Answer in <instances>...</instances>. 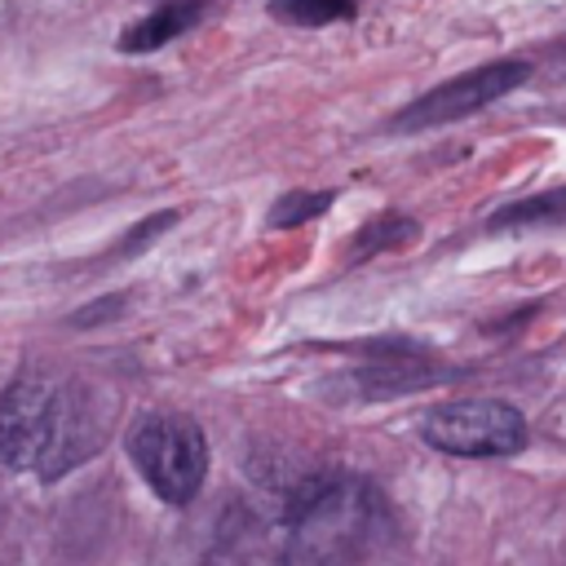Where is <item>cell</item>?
Wrapping results in <instances>:
<instances>
[{"instance_id":"cell-4","label":"cell","mask_w":566,"mask_h":566,"mask_svg":"<svg viewBox=\"0 0 566 566\" xmlns=\"http://www.w3.org/2000/svg\"><path fill=\"white\" fill-rule=\"evenodd\" d=\"M62 385L66 380L44 371H22L9 380V389L0 394V464L4 469H40L53 442Z\"/></svg>"},{"instance_id":"cell-2","label":"cell","mask_w":566,"mask_h":566,"mask_svg":"<svg viewBox=\"0 0 566 566\" xmlns=\"http://www.w3.org/2000/svg\"><path fill=\"white\" fill-rule=\"evenodd\" d=\"M128 455L142 482L168 504H190L208 478V438L190 416H142L128 433Z\"/></svg>"},{"instance_id":"cell-10","label":"cell","mask_w":566,"mask_h":566,"mask_svg":"<svg viewBox=\"0 0 566 566\" xmlns=\"http://www.w3.org/2000/svg\"><path fill=\"white\" fill-rule=\"evenodd\" d=\"M270 13L292 27H327L358 13V0H270Z\"/></svg>"},{"instance_id":"cell-11","label":"cell","mask_w":566,"mask_h":566,"mask_svg":"<svg viewBox=\"0 0 566 566\" xmlns=\"http://www.w3.org/2000/svg\"><path fill=\"white\" fill-rule=\"evenodd\" d=\"M332 199H336L332 190H292V195H283V199L270 208V226H274V230H287V226L314 221L318 212H327Z\"/></svg>"},{"instance_id":"cell-6","label":"cell","mask_w":566,"mask_h":566,"mask_svg":"<svg viewBox=\"0 0 566 566\" xmlns=\"http://www.w3.org/2000/svg\"><path fill=\"white\" fill-rule=\"evenodd\" d=\"M106 438V411L97 407L93 389L80 385V380H66L62 385V407H57V424H53V442L40 460V478L53 482L62 478L66 469H75L80 460H88Z\"/></svg>"},{"instance_id":"cell-5","label":"cell","mask_w":566,"mask_h":566,"mask_svg":"<svg viewBox=\"0 0 566 566\" xmlns=\"http://www.w3.org/2000/svg\"><path fill=\"white\" fill-rule=\"evenodd\" d=\"M531 75V62H491V66H478V71H464L438 88H429L424 97H416L411 106H402L389 128L398 133H416V128H438V124H451V119H464L491 102H500L504 93H513L522 80Z\"/></svg>"},{"instance_id":"cell-8","label":"cell","mask_w":566,"mask_h":566,"mask_svg":"<svg viewBox=\"0 0 566 566\" xmlns=\"http://www.w3.org/2000/svg\"><path fill=\"white\" fill-rule=\"evenodd\" d=\"M562 221H566V186L531 195V199H517V203L500 208L486 226L491 230H509V226H562Z\"/></svg>"},{"instance_id":"cell-9","label":"cell","mask_w":566,"mask_h":566,"mask_svg":"<svg viewBox=\"0 0 566 566\" xmlns=\"http://www.w3.org/2000/svg\"><path fill=\"white\" fill-rule=\"evenodd\" d=\"M416 234H420V226H416L411 217H402V212H380L371 226L358 230L349 261H363V256H376V252H389V248H407Z\"/></svg>"},{"instance_id":"cell-7","label":"cell","mask_w":566,"mask_h":566,"mask_svg":"<svg viewBox=\"0 0 566 566\" xmlns=\"http://www.w3.org/2000/svg\"><path fill=\"white\" fill-rule=\"evenodd\" d=\"M203 9H208V0H164L159 9H150L146 18H137V22L119 35V49H124V53H150V49H159V44L186 35V31L203 18Z\"/></svg>"},{"instance_id":"cell-3","label":"cell","mask_w":566,"mask_h":566,"mask_svg":"<svg viewBox=\"0 0 566 566\" xmlns=\"http://www.w3.org/2000/svg\"><path fill=\"white\" fill-rule=\"evenodd\" d=\"M420 438L447 455H513L526 447V416L500 398H464L433 407L420 420Z\"/></svg>"},{"instance_id":"cell-1","label":"cell","mask_w":566,"mask_h":566,"mask_svg":"<svg viewBox=\"0 0 566 566\" xmlns=\"http://www.w3.org/2000/svg\"><path fill=\"white\" fill-rule=\"evenodd\" d=\"M380 522V500L358 478L314 482L287 522L283 566H354Z\"/></svg>"}]
</instances>
